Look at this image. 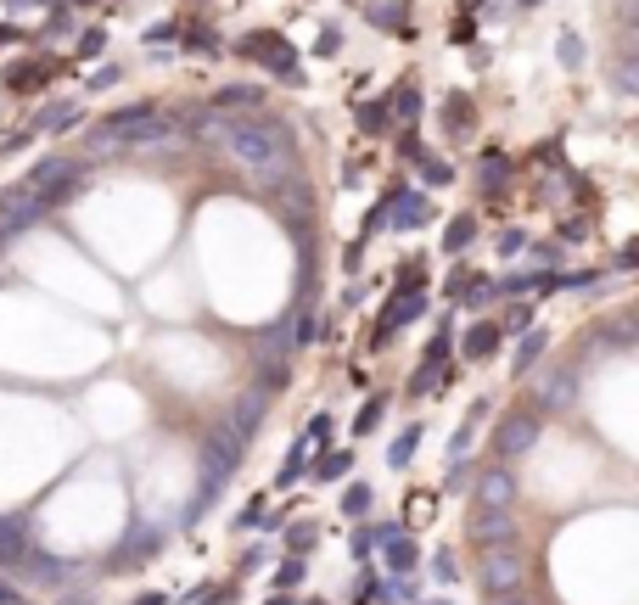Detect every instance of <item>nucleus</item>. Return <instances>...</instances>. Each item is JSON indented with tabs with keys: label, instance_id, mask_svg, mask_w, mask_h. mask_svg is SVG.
Segmentation results:
<instances>
[{
	"label": "nucleus",
	"instance_id": "f257e3e1",
	"mask_svg": "<svg viewBox=\"0 0 639 605\" xmlns=\"http://www.w3.org/2000/svg\"><path fill=\"white\" fill-rule=\"evenodd\" d=\"M208 135L230 163H242L258 180H275V174L292 169V135L281 124H270V118H219Z\"/></svg>",
	"mask_w": 639,
	"mask_h": 605
},
{
	"label": "nucleus",
	"instance_id": "f03ea898",
	"mask_svg": "<svg viewBox=\"0 0 639 605\" xmlns=\"http://www.w3.org/2000/svg\"><path fill=\"white\" fill-rule=\"evenodd\" d=\"M174 135H180L174 118H163L157 107H129V113L101 118V124L90 129V146H96V152H146V146H163V141H174Z\"/></svg>",
	"mask_w": 639,
	"mask_h": 605
},
{
	"label": "nucleus",
	"instance_id": "7ed1b4c3",
	"mask_svg": "<svg viewBox=\"0 0 639 605\" xmlns=\"http://www.w3.org/2000/svg\"><path fill=\"white\" fill-rule=\"evenodd\" d=\"M236 51H242V57H264V68L281 73L286 85H303L298 51H292V45H286L281 34H242V40H236Z\"/></svg>",
	"mask_w": 639,
	"mask_h": 605
},
{
	"label": "nucleus",
	"instance_id": "20e7f679",
	"mask_svg": "<svg viewBox=\"0 0 639 605\" xmlns=\"http://www.w3.org/2000/svg\"><path fill=\"white\" fill-rule=\"evenodd\" d=\"M516 577H522V555H516V549L499 544V549H488V555H483V589L488 594H505Z\"/></svg>",
	"mask_w": 639,
	"mask_h": 605
},
{
	"label": "nucleus",
	"instance_id": "39448f33",
	"mask_svg": "<svg viewBox=\"0 0 639 605\" xmlns=\"http://www.w3.org/2000/svg\"><path fill=\"white\" fill-rule=\"evenodd\" d=\"M511 493H516L511 471H505V465H488L483 482H477V510H505L511 505Z\"/></svg>",
	"mask_w": 639,
	"mask_h": 605
},
{
	"label": "nucleus",
	"instance_id": "423d86ee",
	"mask_svg": "<svg viewBox=\"0 0 639 605\" xmlns=\"http://www.w3.org/2000/svg\"><path fill=\"white\" fill-rule=\"evenodd\" d=\"M533 437H539V421H533V415H505V426H499V454L533 449Z\"/></svg>",
	"mask_w": 639,
	"mask_h": 605
},
{
	"label": "nucleus",
	"instance_id": "0eeeda50",
	"mask_svg": "<svg viewBox=\"0 0 639 605\" xmlns=\"http://www.w3.org/2000/svg\"><path fill=\"white\" fill-rule=\"evenodd\" d=\"M258 101H264V96H258L253 85H230V90H219V101H213V107H219L225 118H247Z\"/></svg>",
	"mask_w": 639,
	"mask_h": 605
},
{
	"label": "nucleus",
	"instance_id": "6e6552de",
	"mask_svg": "<svg viewBox=\"0 0 639 605\" xmlns=\"http://www.w3.org/2000/svg\"><path fill=\"white\" fill-rule=\"evenodd\" d=\"M471 124H477V113H471L466 96H449V101H443V129H449V135H466Z\"/></svg>",
	"mask_w": 639,
	"mask_h": 605
},
{
	"label": "nucleus",
	"instance_id": "1a4fd4ad",
	"mask_svg": "<svg viewBox=\"0 0 639 605\" xmlns=\"http://www.w3.org/2000/svg\"><path fill=\"white\" fill-rule=\"evenodd\" d=\"M471 236H477V219H471V213H460V219H449V230H443V247H449V253H466Z\"/></svg>",
	"mask_w": 639,
	"mask_h": 605
},
{
	"label": "nucleus",
	"instance_id": "9d476101",
	"mask_svg": "<svg viewBox=\"0 0 639 605\" xmlns=\"http://www.w3.org/2000/svg\"><path fill=\"white\" fill-rule=\"evenodd\" d=\"M415 555H421V549H415L410 538H398V533L387 538V566H393L398 577H404V572H415Z\"/></svg>",
	"mask_w": 639,
	"mask_h": 605
},
{
	"label": "nucleus",
	"instance_id": "9b49d317",
	"mask_svg": "<svg viewBox=\"0 0 639 605\" xmlns=\"http://www.w3.org/2000/svg\"><path fill=\"white\" fill-rule=\"evenodd\" d=\"M499 337H505L499 325H477V331L466 337V359H488V353L499 348Z\"/></svg>",
	"mask_w": 639,
	"mask_h": 605
},
{
	"label": "nucleus",
	"instance_id": "f8f14e48",
	"mask_svg": "<svg viewBox=\"0 0 639 605\" xmlns=\"http://www.w3.org/2000/svg\"><path fill=\"white\" fill-rule=\"evenodd\" d=\"M348 465H354V454H326V449H320V460H314V477H320V482H337V477H348Z\"/></svg>",
	"mask_w": 639,
	"mask_h": 605
},
{
	"label": "nucleus",
	"instance_id": "ddd939ff",
	"mask_svg": "<svg viewBox=\"0 0 639 605\" xmlns=\"http://www.w3.org/2000/svg\"><path fill=\"white\" fill-rule=\"evenodd\" d=\"M51 79V62H34V68H12L6 73V85L12 90H34V85H45Z\"/></svg>",
	"mask_w": 639,
	"mask_h": 605
},
{
	"label": "nucleus",
	"instance_id": "4468645a",
	"mask_svg": "<svg viewBox=\"0 0 639 605\" xmlns=\"http://www.w3.org/2000/svg\"><path fill=\"white\" fill-rule=\"evenodd\" d=\"M354 118H359V129H365V135H382V129H387V101H365Z\"/></svg>",
	"mask_w": 639,
	"mask_h": 605
},
{
	"label": "nucleus",
	"instance_id": "2eb2a0df",
	"mask_svg": "<svg viewBox=\"0 0 639 605\" xmlns=\"http://www.w3.org/2000/svg\"><path fill=\"white\" fill-rule=\"evenodd\" d=\"M539 353H544V331H533V337H522V348H516V376H527Z\"/></svg>",
	"mask_w": 639,
	"mask_h": 605
},
{
	"label": "nucleus",
	"instance_id": "dca6fc26",
	"mask_svg": "<svg viewBox=\"0 0 639 605\" xmlns=\"http://www.w3.org/2000/svg\"><path fill=\"white\" fill-rule=\"evenodd\" d=\"M499 533H511V516L505 510H483L477 516V538H499Z\"/></svg>",
	"mask_w": 639,
	"mask_h": 605
},
{
	"label": "nucleus",
	"instance_id": "f3484780",
	"mask_svg": "<svg viewBox=\"0 0 639 605\" xmlns=\"http://www.w3.org/2000/svg\"><path fill=\"white\" fill-rule=\"evenodd\" d=\"M393 197H398V225H421L426 213H432L426 202H410V191H393Z\"/></svg>",
	"mask_w": 639,
	"mask_h": 605
},
{
	"label": "nucleus",
	"instance_id": "a211bd4d",
	"mask_svg": "<svg viewBox=\"0 0 639 605\" xmlns=\"http://www.w3.org/2000/svg\"><path fill=\"white\" fill-rule=\"evenodd\" d=\"M415 443H421V426H410V432L398 437V443H393V454H387V460H393L398 471H404V465H410V454H415Z\"/></svg>",
	"mask_w": 639,
	"mask_h": 605
},
{
	"label": "nucleus",
	"instance_id": "6ab92c4d",
	"mask_svg": "<svg viewBox=\"0 0 639 605\" xmlns=\"http://www.w3.org/2000/svg\"><path fill=\"white\" fill-rule=\"evenodd\" d=\"M393 113H398V118H421V90L404 85V90L393 96Z\"/></svg>",
	"mask_w": 639,
	"mask_h": 605
},
{
	"label": "nucleus",
	"instance_id": "aec40b11",
	"mask_svg": "<svg viewBox=\"0 0 639 605\" xmlns=\"http://www.w3.org/2000/svg\"><path fill=\"white\" fill-rule=\"evenodd\" d=\"M382 594H387V583H382V577H359L354 605H382Z\"/></svg>",
	"mask_w": 639,
	"mask_h": 605
},
{
	"label": "nucleus",
	"instance_id": "412c9836",
	"mask_svg": "<svg viewBox=\"0 0 639 605\" xmlns=\"http://www.w3.org/2000/svg\"><path fill=\"white\" fill-rule=\"evenodd\" d=\"M382 409H387V398H370V404L359 409V421H354V432H376V426H382Z\"/></svg>",
	"mask_w": 639,
	"mask_h": 605
},
{
	"label": "nucleus",
	"instance_id": "4be33fe9",
	"mask_svg": "<svg viewBox=\"0 0 639 605\" xmlns=\"http://www.w3.org/2000/svg\"><path fill=\"white\" fill-rule=\"evenodd\" d=\"M370 499H376V493H370L365 482H354V488H348V499H342V510H348V516H365Z\"/></svg>",
	"mask_w": 639,
	"mask_h": 605
},
{
	"label": "nucleus",
	"instance_id": "5701e85b",
	"mask_svg": "<svg viewBox=\"0 0 639 605\" xmlns=\"http://www.w3.org/2000/svg\"><path fill=\"white\" fill-rule=\"evenodd\" d=\"M494 247H499V258H516V253L527 247V236H522V230H499V241H494Z\"/></svg>",
	"mask_w": 639,
	"mask_h": 605
},
{
	"label": "nucleus",
	"instance_id": "b1692460",
	"mask_svg": "<svg viewBox=\"0 0 639 605\" xmlns=\"http://www.w3.org/2000/svg\"><path fill=\"white\" fill-rule=\"evenodd\" d=\"M432 572H438V583H455V577H460V566H455V555L443 549L438 561H432Z\"/></svg>",
	"mask_w": 639,
	"mask_h": 605
},
{
	"label": "nucleus",
	"instance_id": "393cba45",
	"mask_svg": "<svg viewBox=\"0 0 639 605\" xmlns=\"http://www.w3.org/2000/svg\"><path fill=\"white\" fill-rule=\"evenodd\" d=\"M40 124L45 129H73V124H79V113H73V107H62V113H45Z\"/></svg>",
	"mask_w": 639,
	"mask_h": 605
},
{
	"label": "nucleus",
	"instance_id": "a878e982",
	"mask_svg": "<svg viewBox=\"0 0 639 605\" xmlns=\"http://www.w3.org/2000/svg\"><path fill=\"white\" fill-rule=\"evenodd\" d=\"M471 34H477V23H471V17H460V12H455V23H449V40L460 45V40H471Z\"/></svg>",
	"mask_w": 639,
	"mask_h": 605
},
{
	"label": "nucleus",
	"instance_id": "bb28decb",
	"mask_svg": "<svg viewBox=\"0 0 639 605\" xmlns=\"http://www.w3.org/2000/svg\"><path fill=\"white\" fill-rule=\"evenodd\" d=\"M298 577H303V561H286L281 572H275V583H298Z\"/></svg>",
	"mask_w": 639,
	"mask_h": 605
},
{
	"label": "nucleus",
	"instance_id": "cd10ccee",
	"mask_svg": "<svg viewBox=\"0 0 639 605\" xmlns=\"http://www.w3.org/2000/svg\"><path fill=\"white\" fill-rule=\"evenodd\" d=\"M561 57H567V62H572V68H578V57H583V45H578V40H572V34H567V40H561Z\"/></svg>",
	"mask_w": 639,
	"mask_h": 605
},
{
	"label": "nucleus",
	"instance_id": "c85d7f7f",
	"mask_svg": "<svg viewBox=\"0 0 639 605\" xmlns=\"http://www.w3.org/2000/svg\"><path fill=\"white\" fill-rule=\"evenodd\" d=\"M421 174H426L432 185H443V180H449V169H443V163H421Z\"/></svg>",
	"mask_w": 639,
	"mask_h": 605
},
{
	"label": "nucleus",
	"instance_id": "c756f323",
	"mask_svg": "<svg viewBox=\"0 0 639 605\" xmlns=\"http://www.w3.org/2000/svg\"><path fill=\"white\" fill-rule=\"evenodd\" d=\"M314 544V527H292V549H309Z\"/></svg>",
	"mask_w": 639,
	"mask_h": 605
},
{
	"label": "nucleus",
	"instance_id": "7c9ffc66",
	"mask_svg": "<svg viewBox=\"0 0 639 605\" xmlns=\"http://www.w3.org/2000/svg\"><path fill=\"white\" fill-rule=\"evenodd\" d=\"M135 605H169V594H141Z\"/></svg>",
	"mask_w": 639,
	"mask_h": 605
},
{
	"label": "nucleus",
	"instance_id": "2f4dec72",
	"mask_svg": "<svg viewBox=\"0 0 639 605\" xmlns=\"http://www.w3.org/2000/svg\"><path fill=\"white\" fill-rule=\"evenodd\" d=\"M0 605H23V600H17V594H12V589H0Z\"/></svg>",
	"mask_w": 639,
	"mask_h": 605
},
{
	"label": "nucleus",
	"instance_id": "473e14b6",
	"mask_svg": "<svg viewBox=\"0 0 639 605\" xmlns=\"http://www.w3.org/2000/svg\"><path fill=\"white\" fill-rule=\"evenodd\" d=\"M494 605H522V600H516V594H494Z\"/></svg>",
	"mask_w": 639,
	"mask_h": 605
},
{
	"label": "nucleus",
	"instance_id": "72a5a7b5",
	"mask_svg": "<svg viewBox=\"0 0 639 605\" xmlns=\"http://www.w3.org/2000/svg\"><path fill=\"white\" fill-rule=\"evenodd\" d=\"M12 6H34V0H12ZM51 6H57V0H51Z\"/></svg>",
	"mask_w": 639,
	"mask_h": 605
},
{
	"label": "nucleus",
	"instance_id": "f704fd0d",
	"mask_svg": "<svg viewBox=\"0 0 639 605\" xmlns=\"http://www.w3.org/2000/svg\"><path fill=\"white\" fill-rule=\"evenodd\" d=\"M432 605H449V600H432Z\"/></svg>",
	"mask_w": 639,
	"mask_h": 605
}]
</instances>
